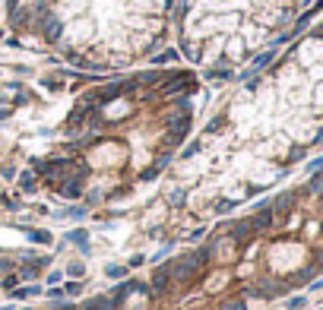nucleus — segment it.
Segmentation results:
<instances>
[{
	"label": "nucleus",
	"mask_w": 323,
	"mask_h": 310,
	"mask_svg": "<svg viewBox=\"0 0 323 310\" xmlns=\"http://www.w3.org/2000/svg\"><path fill=\"white\" fill-rule=\"evenodd\" d=\"M171 60H178V51H175V48H168V51H162V54H159V57H152V64H156V67L171 64Z\"/></svg>",
	"instance_id": "obj_14"
},
{
	"label": "nucleus",
	"mask_w": 323,
	"mask_h": 310,
	"mask_svg": "<svg viewBox=\"0 0 323 310\" xmlns=\"http://www.w3.org/2000/svg\"><path fill=\"white\" fill-rule=\"evenodd\" d=\"M241 54H244V42H241V38H232V42H228V57L238 60Z\"/></svg>",
	"instance_id": "obj_15"
},
{
	"label": "nucleus",
	"mask_w": 323,
	"mask_h": 310,
	"mask_svg": "<svg viewBox=\"0 0 323 310\" xmlns=\"http://www.w3.org/2000/svg\"><path fill=\"white\" fill-rule=\"evenodd\" d=\"M317 57H323V42H308V45H304V51H301V60L304 64H314Z\"/></svg>",
	"instance_id": "obj_6"
},
{
	"label": "nucleus",
	"mask_w": 323,
	"mask_h": 310,
	"mask_svg": "<svg viewBox=\"0 0 323 310\" xmlns=\"http://www.w3.org/2000/svg\"><path fill=\"white\" fill-rule=\"evenodd\" d=\"M317 101H323V86H320V89H317Z\"/></svg>",
	"instance_id": "obj_26"
},
{
	"label": "nucleus",
	"mask_w": 323,
	"mask_h": 310,
	"mask_svg": "<svg viewBox=\"0 0 323 310\" xmlns=\"http://www.w3.org/2000/svg\"><path fill=\"white\" fill-rule=\"evenodd\" d=\"M38 177H35V171H23V174H19V190H23V193H35L38 187Z\"/></svg>",
	"instance_id": "obj_8"
},
{
	"label": "nucleus",
	"mask_w": 323,
	"mask_h": 310,
	"mask_svg": "<svg viewBox=\"0 0 323 310\" xmlns=\"http://www.w3.org/2000/svg\"><path fill=\"white\" fill-rule=\"evenodd\" d=\"M67 238H70V244H76V247H80L83 253H89V234H86L83 228H76V231H70V234H67Z\"/></svg>",
	"instance_id": "obj_9"
},
{
	"label": "nucleus",
	"mask_w": 323,
	"mask_h": 310,
	"mask_svg": "<svg viewBox=\"0 0 323 310\" xmlns=\"http://www.w3.org/2000/svg\"><path fill=\"white\" fill-rule=\"evenodd\" d=\"M0 4H4V0H0Z\"/></svg>",
	"instance_id": "obj_28"
},
{
	"label": "nucleus",
	"mask_w": 323,
	"mask_h": 310,
	"mask_svg": "<svg viewBox=\"0 0 323 310\" xmlns=\"http://www.w3.org/2000/svg\"><path fill=\"white\" fill-rule=\"evenodd\" d=\"M105 276H108V279H124V276H127V266H121V263H108V266H105Z\"/></svg>",
	"instance_id": "obj_13"
},
{
	"label": "nucleus",
	"mask_w": 323,
	"mask_h": 310,
	"mask_svg": "<svg viewBox=\"0 0 323 310\" xmlns=\"http://www.w3.org/2000/svg\"><path fill=\"white\" fill-rule=\"evenodd\" d=\"M86 7H89V0H61V4L54 7V16H57V19H70V16L83 13Z\"/></svg>",
	"instance_id": "obj_2"
},
{
	"label": "nucleus",
	"mask_w": 323,
	"mask_h": 310,
	"mask_svg": "<svg viewBox=\"0 0 323 310\" xmlns=\"http://www.w3.org/2000/svg\"><path fill=\"white\" fill-rule=\"evenodd\" d=\"M10 114H13V111H10V108H0V120H7Z\"/></svg>",
	"instance_id": "obj_25"
},
{
	"label": "nucleus",
	"mask_w": 323,
	"mask_h": 310,
	"mask_svg": "<svg viewBox=\"0 0 323 310\" xmlns=\"http://www.w3.org/2000/svg\"><path fill=\"white\" fill-rule=\"evenodd\" d=\"M61 288H64L67 298H80V295H83V279H70V282H64Z\"/></svg>",
	"instance_id": "obj_10"
},
{
	"label": "nucleus",
	"mask_w": 323,
	"mask_h": 310,
	"mask_svg": "<svg viewBox=\"0 0 323 310\" xmlns=\"http://www.w3.org/2000/svg\"><path fill=\"white\" fill-rule=\"evenodd\" d=\"M317 76H323V67H317Z\"/></svg>",
	"instance_id": "obj_27"
},
{
	"label": "nucleus",
	"mask_w": 323,
	"mask_h": 310,
	"mask_svg": "<svg viewBox=\"0 0 323 310\" xmlns=\"http://www.w3.org/2000/svg\"><path fill=\"white\" fill-rule=\"evenodd\" d=\"M124 152L118 149V146H102L99 152H92V161L95 165H114V161H121Z\"/></svg>",
	"instance_id": "obj_4"
},
{
	"label": "nucleus",
	"mask_w": 323,
	"mask_h": 310,
	"mask_svg": "<svg viewBox=\"0 0 323 310\" xmlns=\"http://www.w3.org/2000/svg\"><path fill=\"white\" fill-rule=\"evenodd\" d=\"M64 35H67L70 42H86L89 35H92V23H89V19H83V23H76V26L64 29Z\"/></svg>",
	"instance_id": "obj_5"
},
{
	"label": "nucleus",
	"mask_w": 323,
	"mask_h": 310,
	"mask_svg": "<svg viewBox=\"0 0 323 310\" xmlns=\"http://www.w3.org/2000/svg\"><path fill=\"white\" fill-rule=\"evenodd\" d=\"M29 238H32L35 244H51V234L42 231V228H32V231H29Z\"/></svg>",
	"instance_id": "obj_17"
},
{
	"label": "nucleus",
	"mask_w": 323,
	"mask_h": 310,
	"mask_svg": "<svg viewBox=\"0 0 323 310\" xmlns=\"http://www.w3.org/2000/svg\"><path fill=\"white\" fill-rule=\"evenodd\" d=\"M152 7H162V0H130L133 13H143V10H152Z\"/></svg>",
	"instance_id": "obj_12"
},
{
	"label": "nucleus",
	"mask_w": 323,
	"mask_h": 310,
	"mask_svg": "<svg viewBox=\"0 0 323 310\" xmlns=\"http://www.w3.org/2000/svg\"><path fill=\"white\" fill-rule=\"evenodd\" d=\"M42 86L48 89V92H61V86H64V82H61V79H42Z\"/></svg>",
	"instance_id": "obj_21"
},
{
	"label": "nucleus",
	"mask_w": 323,
	"mask_h": 310,
	"mask_svg": "<svg viewBox=\"0 0 323 310\" xmlns=\"http://www.w3.org/2000/svg\"><path fill=\"white\" fill-rule=\"evenodd\" d=\"M225 279H228V276H225V272H219V276H216L213 282H209V291H219V285H222Z\"/></svg>",
	"instance_id": "obj_22"
},
{
	"label": "nucleus",
	"mask_w": 323,
	"mask_h": 310,
	"mask_svg": "<svg viewBox=\"0 0 323 310\" xmlns=\"http://www.w3.org/2000/svg\"><path fill=\"white\" fill-rule=\"evenodd\" d=\"M121 114H127V105H124V101H114V105L108 108V117H121Z\"/></svg>",
	"instance_id": "obj_18"
},
{
	"label": "nucleus",
	"mask_w": 323,
	"mask_h": 310,
	"mask_svg": "<svg viewBox=\"0 0 323 310\" xmlns=\"http://www.w3.org/2000/svg\"><path fill=\"white\" fill-rule=\"evenodd\" d=\"M244 35H247V45L257 48V45L266 38V29H263V26H244Z\"/></svg>",
	"instance_id": "obj_7"
},
{
	"label": "nucleus",
	"mask_w": 323,
	"mask_h": 310,
	"mask_svg": "<svg viewBox=\"0 0 323 310\" xmlns=\"http://www.w3.org/2000/svg\"><path fill=\"white\" fill-rule=\"evenodd\" d=\"M168 288H175V279H171V269H168V266H159L156 272H152V291H156V295H165Z\"/></svg>",
	"instance_id": "obj_3"
},
{
	"label": "nucleus",
	"mask_w": 323,
	"mask_h": 310,
	"mask_svg": "<svg viewBox=\"0 0 323 310\" xmlns=\"http://www.w3.org/2000/svg\"><path fill=\"white\" fill-rule=\"evenodd\" d=\"M16 285H19V276H7L4 279V288H16Z\"/></svg>",
	"instance_id": "obj_23"
},
{
	"label": "nucleus",
	"mask_w": 323,
	"mask_h": 310,
	"mask_svg": "<svg viewBox=\"0 0 323 310\" xmlns=\"http://www.w3.org/2000/svg\"><path fill=\"white\" fill-rule=\"evenodd\" d=\"M143 263H146V257H143V253H137V257H130L127 266H143Z\"/></svg>",
	"instance_id": "obj_24"
},
{
	"label": "nucleus",
	"mask_w": 323,
	"mask_h": 310,
	"mask_svg": "<svg viewBox=\"0 0 323 310\" xmlns=\"http://www.w3.org/2000/svg\"><path fill=\"white\" fill-rule=\"evenodd\" d=\"M38 32H42V38L48 42V45H57L64 38V19H57L54 13H48V16H42V26H38Z\"/></svg>",
	"instance_id": "obj_1"
},
{
	"label": "nucleus",
	"mask_w": 323,
	"mask_h": 310,
	"mask_svg": "<svg viewBox=\"0 0 323 310\" xmlns=\"http://www.w3.org/2000/svg\"><path fill=\"white\" fill-rule=\"evenodd\" d=\"M67 276H70V279H83V276H86V266H83L80 260H73V263L67 266Z\"/></svg>",
	"instance_id": "obj_16"
},
{
	"label": "nucleus",
	"mask_w": 323,
	"mask_h": 310,
	"mask_svg": "<svg viewBox=\"0 0 323 310\" xmlns=\"http://www.w3.org/2000/svg\"><path fill=\"white\" fill-rule=\"evenodd\" d=\"M152 45V35L149 32H137V35H133V51H146Z\"/></svg>",
	"instance_id": "obj_11"
},
{
	"label": "nucleus",
	"mask_w": 323,
	"mask_h": 310,
	"mask_svg": "<svg viewBox=\"0 0 323 310\" xmlns=\"http://www.w3.org/2000/svg\"><path fill=\"white\" fill-rule=\"evenodd\" d=\"M222 310H247V304H244V298H235V301H225Z\"/></svg>",
	"instance_id": "obj_19"
},
{
	"label": "nucleus",
	"mask_w": 323,
	"mask_h": 310,
	"mask_svg": "<svg viewBox=\"0 0 323 310\" xmlns=\"http://www.w3.org/2000/svg\"><path fill=\"white\" fill-rule=\"evenodd\" d=\"M32 295H38V288H16V291H13V298H16V301L32 298Z\"/></svg>",
	"instance_id": "obj_20"
}]
</instances>
